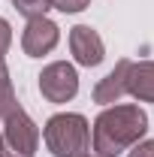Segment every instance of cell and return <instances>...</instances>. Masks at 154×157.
<instances>
[{
  "instance_id": "cell-13",
  "label": "cell",
  "mask_w": 154,
  "mask_h": 157,
  "mask_svg": "<svg viewBox=\"0 0 154 157\" xmlns=\"http://www.w3.org/2000/svg\"><path fill=\"white\" fill-rule=\"evenodd\" d=\"M127 157H154V139H139Z\"/></svg>"
},
{
  "instance_id": "cell-2",
  "label": "cell",
  "mask_w": 154,
  "mask_h": 157,
  "mask_svg": "<svg viewBox=\"0 0 154 157\" xmlns=\"http://www.w3.org/2000/svg\"><path fill=\"white\" fill-rule=\"evenodd\" d=\"M42 142L52 157H82L91 148V124L79 112H58L45 121Z\"/></svg>"
},
{
  "instance_id": "cell-10",
  "label": "cell",
  "mask_w": 154,
  "mask_h": 157,
  "mask_svg": "<svg viewBox=\"0 0 154 157\" xmlns=\"http://www.w3.org/2000/svg\"><path fill=\"white\" fill-rule=\"evenodd\" d=\"M12 6L18 9V15L30 21V18H42L52 9V0H12Z\"/></svg>"
},
{
  "instance_id": "cell-6",
  "label": "cell",
  "mask_w": 154,
  "mask_h": 157,
  "mask_svg": "<svg viewBox=\"0 0 154 157\" xmlns=\"http://www.w3.org/2000/svg\"><path fill=\"white\" fill-rule=\"evenodd\" d=\"M70 52L79 67H100L106 58V42L91 24L70 27Z\"/></svg>"
},
{
  "instance_id": "cell-4",
  "label": "cell",
  "mask_w": 154,
  "mask_h": 157,
  "mask_svg": "<svg viewBox=\"0 0 154 157\" xmlns=\"http://www.w3.org/2000/svg\"><path fill=\"white\" fill-rule=\"evenodd\" d=\"M39 94L48 103H70L79 94V73L67 60H52L39 73Z\"/></svg>"
},
{
  "instance_id": "cell-11",
  "label": "cell",
  "mask_w": 154,
  "mask_h": 157,
  "mask_svg": "<svg viewBox=\"0 0 154 157\" xmlns=\"http://www.w3.org/2000/svg\"><path fill=\"white\" fill-rule=\"evenodd\" d=\"M88 6H91V0H52V9L67 12V15H76V12L88 9Z\"/></svg>"
},
{
  "instance_id": "cell-12",
  "label": "cell",
  "mask_w": 154,
  "mask_h": 157,
  "mask_svg": "<svg viewBox=\"0 0 154 157\" xmlns=\"http://www.w3.org/2000/svg\"><path fill=\"white\" fill-rule=\"evenodd\" d=\"M9 45H12V24L6 18H0V60H3V55L9 52Z\"/></svg>"
},
{
  "instance_id": "cell-14",
  "label": "cell",
  "mask_w": 154,
  "mask_h": 157,
  "mask_svg": "<svg viewBox=\"0 0 154 157\" xmlns=\"http://www.w3.org/2000/svg\"><path fill=\"white\" fill-rule=\"evenodd\" d=\"M6 73H9V70H6V63L0 60V76H6Z\"/></svg>"
},
{
  "instance_id": "cell-8",
  "label": "cell",
  "mask_w": 154,
  "mask_h": 157,
  "mask_svg": "<svg viewBox=\"0 0 154 157\" xmlns=\"http://www.w3.org/2000/svg\"><path fill=\"white\" fill-rule=\"evenodd\" d=\"M127 94L139 103H154V60H133L127 76Z\"/></svg>"
},
{
  "instance_id": "cell-15",
  "label": "cell",
  "mask_w": 154,
  "mask_h": 157,
  "mask_svg": "<svg viewBox=\"0 0 154 157\" xmlns=\"http://www.w3.org/2000/svg\"><path fill=\"white\" fill-rule=\"evenodd\" d=\"M82 157H100V154H94V151H85V154H82Z\"/></svg>"
},
{
  "instance_id": "cell-16",
  "label": "cell",
  "mask_w": 154,
  "mask_h": 157,
  "mask_svg": "<svg viewBox=\"0 0 154 157\" xmlns=\"http://www.w3.org/2000/svg\"><path fill=\"white\" fill-rule=\"evenodd\" d=\"M0 151H3V142H0Z\"/></svg>"
},
{
  "instance_id": "cell-1",
  "label": "cell",
  "mask_w": 154,
  "mask_h": 157,
  "mask_svg": "<svg viewBox=\"0 0 154 157\" xmlns=\"http://www.w3.org/2000/svg\"><path fill=\"white\" fill-rule=\"evenodd\" d=\"M148 133V115L136 103H115L103 106L91 127V148L100 157H118L130 151Z\"/></svg>"
},
{
  "instance_id": "cell-9",
  "label": "cell",
  "mask_w": 154,
  "mask_h": 157,
  "mask_svg": "<svg viewBox=\"0 0 154 157\" xmlns=\"http://www.w3.org/2000/svg\"><path fill=\"white\" fill-rule=\"evenodd\" d=\"M15 109H18V97H15L12 78H9V73H6V76H0V121L9 118Z\"/></svg>"
},
{
  "instance_id": "cell-7",
  "label": "cell",
  "mask_w": 154,
  "mask_h": 157,
  "mask_svg": "<svg viewBox=\"0 0 154 157\" xmlns=\"http://www.w3.org/2000/svg\"><path fill=\"white\" fill-rule=\"evenodd\" d=\"M130 67H133V60L130 58H121L106 73V76L100 78L94 85V103H100V106H115V103H121V97L127 94V76H130Z\"/></svg>"
},
{
  "instance_id": "cell-5",
  "label": "cell",
  "mask_w": 154,
  "mask_h": 157,
  "mask_svg": "<svg viewBox=\"0 0 154 157\" xmlns=\"http://www.w3.org/2000/svg\"><path fill=\"white\" fill-rule=\"evenodd\" d=\"M60 42V27L52 18H30L21 30V48L27 58H42L48 52H55Z\"/></svg>"
},
{
  "instance_id": "cell-3",
  "label": "cell",
  "mask_w": 154,
  "mask_h": 157,
  "mask_svg": "<svg viewBox=\"0 0 154 157\" xmlns=\"http://www.w3.org/2000/svg\"><path fill=\"white\" fill-rule=\"evenodd\" d=\"M0 142H3L0 157H33L39 148V127L18 106L9 118L0 121Z\"/></svg>"
}]
</instances>
